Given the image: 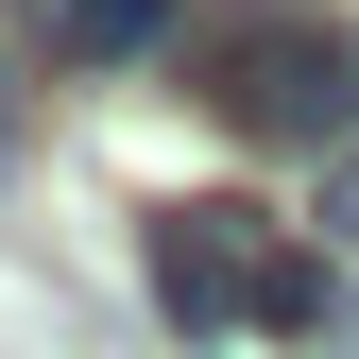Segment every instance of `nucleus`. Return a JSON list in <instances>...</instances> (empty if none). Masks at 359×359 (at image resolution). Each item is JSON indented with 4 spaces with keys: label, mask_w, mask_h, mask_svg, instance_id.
Here are the masks:
<instances>
[{
    "label": "nucleus",
    "mask_w": 359,
    "mask_h": 359,
    "mask_svg": "<svg viewBox=\"0 0 359 359\" xmlns=\"http://www.w3.org/2000/svg\"><path fill=\"white\" fill-rule=\"evenodd\" d=\"M18 120H34V86H18V34H0V171H18Z\"/></svg>",
    "instance_id": "obj_5"
},
{
    "label": "nucleus",
    "mask_w": 359,
    "mask_h": 359,
    "mask_svg": "<svg viewBox=\"0 0 359 359\" xmlns=\"http://www.w3.org/2000/svg\"><path fill=\"white\" fill-rule=\"evenodd\" d=\"M34 34H52L69 69H137L154 34H171V0H34Z\"/></svg>",
    "instance_id": "obj_3"
},
{
    "label": "nucleus",
    "mask_w": 359,
    "mask_h": 359,
    "mask_svg": "<svg viewBox=\"0 0 359 359\" xmlns=\"http://www.w3.org/2000/svg\"><path fill=\"white\" fill-rule=\"evenodd\" d=\"M154 308L189 342H325L342 325V257H308L274 205H240V189H189V205H154Z\"/></svg>",
    "instance_id": "obj_1"
},
{
    "label": "nucleus",
    "mask_w": 359,
    "mask_h": 359,
    "mask_svg": "<svg viewBox=\"0 0 359 359\" xmlns=\"http://www.w3.org/2000/svg\"><path fill=\"white\" fill-rule=\"evenodd\" d=\"M205 103L240 137H274V154H359V34L342 18H240Z\"/></svg>",
    "instance_id": "obj_2"
},
{
    "label": "nucleus",
    "mask_w": 359,
    "mask_h": 359,
    "mask_svg": "<svg viewBox=\"0 0 359 359\" xmlns=\"http://www.w3.org/2000/svg\"><path fill=\"white\" fill-rule=\"evenodd\" d=\"M308 222H325V257H359V154H325V189H308Z\"/></svg>",
    "instance_id": "obj_4"
}]
</instances>
